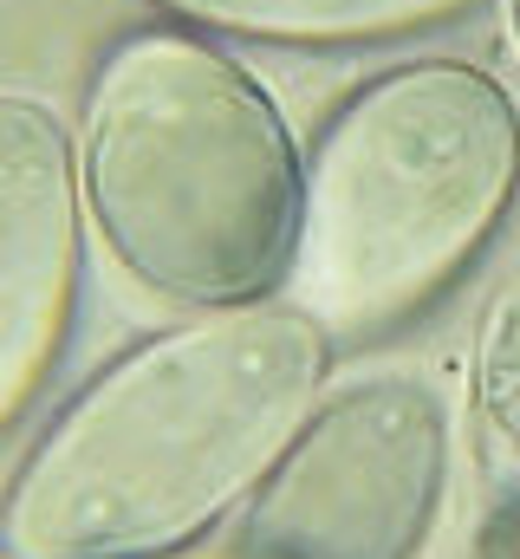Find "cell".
Wrapping results in <instances>:
<instances>
[{"label":"cell","instance_id":"cell-8","mask_svg":"<svg viewBox=\"0 0 520 559\" xmlns=\"http://www.w3.org/2000/svg\"><path fill=\"white\" fill-rule=\"evenodd\" d=\"M501 559H520V521H508V540H501Z\"/></svg>","mask_w":520,"mask_h":559},{"label":"cell","instance_id":"cell-3","mask_svg":"<svg viewBox=\"0 0 520 559\" xmlns=\"http://www.w3.org/2000/svg\"><path fill=\"white\" fill-rule=\"evenodd\" d=\"M515 202V92L475 59H403L319 124L280 293L332 345L390 338L469 280Z\"/></svg>","mask_w":520,"mask_h":559},{"label":"cell","instance_id":"cell-10","mask_svg":"<svg viewBox=\"0 0 520 559\" xmlns=\"http://www.w3.org/2000/svg\"><path fill=\"white\" fill-rule=\"evenodd\" d=\"M508 13H515V46H520V0H508Z\"/></svg>","mask_w":520,"mask_h":559},{"label":"cell","instance_id":"cell-5","mask_svg":"<svg viewBox=\"0 0 520 559\" xmlns=\"http://www.w3.org/2000/svg\"><path fill=\"white\" fill-rule=\"evenodd\" d=\"M85 195L52 105L0 92V436L52 384L85 299Z\"/></svg>","mask_w":520,"mask_h":559},{"label":"cell","instance_id":"cell-4","mask_svg":"<svg viewBox=\"0 0 520 559\" xmlns=\"http://www.w3.org/2000/svg\"><path fill=\"white\" fill-rule=\"evenodd\" d=\"M456 475L449 397L423 371L326 384L215 554L228 559H416Z\"/></svg>","mask_w":520,"mask_h":559},{"label":"cell","instance_id":"cell-1","mask_svg":"<svg viewBox=\"0 0 520 559\" xmlns=\"http://www.w3.org/2000/svg\"><path fill=\"white\" fill-rule=\"evenodd\" d=\"M332 352L286 293L137 338L13 462L0 559H176L202 547L326 397Z\"/></svg>","mask_w":520,"mask_h":559},{"label":"cell","instance_id":"cell-2","mask_svg":"<svg viewBox=\"0 0 520 559\" xmlns=\"http://www.w3.org/2000/svg\"><path fill=\"white\" fill-rule=\"evenodd\" d=\"M72 156L92 235L143 293L209 312L286 286L306 150L222 39L169 20L111 39Z\"/></svg>","mask_w":520,"mask_h":559},{"label":"cell","instance_id":"cell-6","mask_svg":"<svg viewBox=\"0 0 520 559\" xmlns=\"http://www.w3.org/2000/svg\"><path fill=\"white\" fill-rule=\"evenodd\" d=\"M156 20L202 39H248L293 52H365L462 26L488 0H143Z\"/></svg>","mask_w":520,"mask_h":559},{"label":"cell","instance_id":"cell-7","mask_svg":"<svg viewBox=\"0 0 520 559\" xmlns=\"http://www.w3.org/2000/svg\"><path fill=\"white\" fill-rule=\"evenodd\" d=\"M469 429L475 468L501 514L520 521V267L482 306L469 345Z\"/></svg>","mask_w":520,"mask_h":559},{"label":"cell","instance_id":"cell-9","mask_svg":"<svg viewBox=\"0 0 520 559\" xmlns=\"http://www.w3.org/2000/svg\"><path fill=\"white\" fill-rule=\"evenodd\" d=\"M189 559H228V554H215V540H209V547H202V554H189Z\"/></svg>","mask_w":520,"mask_h":559}]
</instances>
